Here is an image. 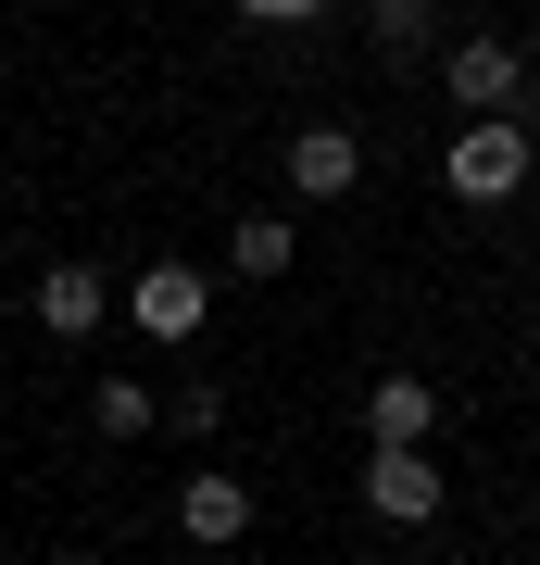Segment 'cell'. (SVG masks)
<instances>
[{"label":"cell","mask_w":540,"mask_h":565,"mask_svg":"<svg viewBox=\"0 0 540 565\" xmlns=\"http://www.w3.org/2000/svg\"><path fill=\"white\" fill-rule=\"evenodd\" d=\"M163 427H177V440H214V427H226V390H163Z\"/></svg>","instance_id":"7c38bea8"},{"label":"cell","mask_w":540,"mask_h":565,"mask_svg":"<svg viewBox=\"0 0 540 565\" xmlns=\"http://www.w3.org/2000/svg\"><path fill=\"white\" fill-rule=\"evenodd\" d=\"M528 352H540V327H528Z\"/></svg>","instance_id":"2e32d148"},{"label":"cell","mask_w":540,"mask_h":565,"mask_svg":"<svg viewBox=\"0 0 540 565\" xmlns=\"http://www.w3.org/2000/svg\"><path fill=\"white\" fill-rule=\"evenodd\" d=\"M340 0H240V25H264V39H289V25H327Z\"/></svg>","instance_id":"4fadbf2b"},{"label":"cell","mask_w":540,"mask_h":565,"mask_svg":"<svg viewBox=\"0 0 540 565\" xmlns=\"http://www.w3.org/2000/svg\"><path fill=\"white\" fill-rule=\"evenodd\" d=\"M441 503H453L441 452H364V515H378V527H427Z\"/></svg>","instance_id":"8992f818"},{"label":"cell","mask_w":540,"mask_h":565,"mask_svg":"<svg viewBox=\"0 0 540 565\" xmlns=\"http://www.w3.org/2000/svg\"><path fill=\"white\" fill-rule=\"evenodd\" d=\"M163 515H177V541H189V553H240L264 503H252V478H226V465H189Z\"/></svg>","instance_id":"277c9868"},{"label":"cell","mask_w":540,"mask_h":565,"mask_svg":"<svg viewBox=\"0 0 540 565\" xmlns=\"http://www.w3.org/2000/svg\"><path fill=\"white\" fill-rule=\"evenodd\" d=\"M528 177H540V139H528V114H478V126H453V151H441V189H453L465 214H502Z\"/></svg>","instance_id":"6da1fadb"},{"label":"cell","mask_w":540,"mask_h":565,"mask_svg":"<svg viewBox=\"0 0 540 565\" xmlns=\"http://www.w3.org/2000/svg\"><path fill=\"white\" fill-rule=\"evenodd\" d=\"M51 565H100V553H51Z\"/></svg>","instance_id":"5bb4252c"},{"label":"cell","mask_w":540,"mask_h":565,"mask_svg":"<svg viewBox=\"0 0 540 565\" xmlns=\"http://www.w3.org/2000/svg\"><path fill=\"white\" fill-rule=\"evenodd\" d=\"M441 440V390L415 377V364H390L378 390H364V452H427Z\"/></svg>","instance_id":"52a82bcc"},{"label":"cell","mask_w":540,"mask_h":565,"mask_svg":"<svg viewBox=\"0 0 540 565\" xmlns=\"http://www.w3.org/2000/svg\"><path fill=\"white\" fill-rule=\"evenodd\" d=\"M364 51L378 63H427L441 51V0H364Z\"/></svg>","instance_id":"9c48e42d"},{"label":"cell","mask_w":540,"mask_h":565,"mask_svg":"<svg viewBox=\"0 0 540 565\" xmlns=\"http://www.w3.org/2000/svg\"><path fill=\"white\" fill-rule=\"evenodd\" d=\"M226 264H240V277H289V264H301V226L289 214H240V226H226Z\"/></svg>","instance_id":"8fae6325"},{"label":"cell","mask_w":540,"mask_h":565,"mask_svg":"<svg viewBox=\"0 0 540 565\" xmlns=\"http://www.w3.org/2000/svg\"><path fill=\"white\" fill-rule=\"evenodd\" d=\"M441 102H453V126H478V114H528V102H540V88H528V51L490 39V25L441 39Z\"/></svg>","instance_id":"7a4b0ae2"},{"label":"cell","mask_w":540,"mask_h":565,"mask_svg":"<svg viewBox=\"0 0 540 565\" xmlns=\"http://www.w3.org/2000/svg\"><path fill=\"white\" fill-rule=\"evenodd\" d=\"M114 302H126V327H139V340H163V352H189V340H201V315H214V277L163 252V264H139V277L114 289Z\"/></svg>","instance_id":"3957f363"},{"label":"cell","mask_w":540,"mask_h":565,"mask_svg":"<svg viewBox=\"0 0 540 565\" xmlns=\"http://www.w3.org/2000/svg\"><path fill=\"white\" fill-rule=\"evenodd\" d=\"M528 88H540V51H528Z\"/></svg>","instance_id":"9a60e30c"},{"label":"cell","mask_w":540,"mask_h":565,"mask_svg":"<svg viewBox=\"0 0 540 565\" xmlns=\"http://www.w3.org/2000/svg\"><path fill=\"white\" fill-rule=\"evenodd\" d=\"M25 315H39L51 340H100V315H114V289H100V264H39V289H25Z\"/></svg>","instance_id":"ba28073f"},{"label":"cell","mask_w":540,"mask_h":565,"mask_svg":"<svg viewBox=\"0 0 540 565\" xmlns=\"http://www.w3.org/2000/svg\"><path fill=\"white\" fill-rule=\"evenodd\" d=\"M88 427H100V440H151V427H163V390L151 377H100L88 390Z\"/></svg>","instance_id":"30bf717a"},{"label":"cell","mask_w":540,"mask_h":565,"mask_svg":"<svg viewBox=\"0 0 540 565\" xmlns=\"http://www.w3.org/2000/svg\"><path fill=\"white\" fill-rule=\"evenodd\" d=\"M289 189H301V202H352V189H364V139L340 114H301L289 126Z\"/></svg>","instance_id":"5b68a950"}]
</instances>
